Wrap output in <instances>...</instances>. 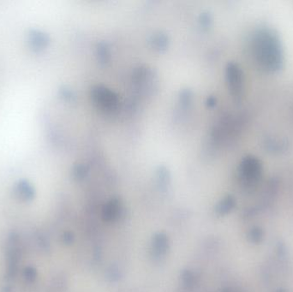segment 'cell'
I'll return each mask as SVG.
<instances>
[{
	"mask_svg": "<svg viewBox=\"0 0 293 292\" xmlns=\"http://www.w3.org/2000/svg\"><path fill=\"white\" fill-rule=\"evenodd\" d=\"M93 98L96 104L105 111H112L117 105V98L107 88L98 87L93 90Z\"/></svg>",
	"mask_w": 293,
	"mask_h": 292,
	"instance_id": "cell-1",
	"label": "cell"
},
{
	"mask_svg": "<svg viewBox=\"0 0 293 292\" xmlns=\"http://www.w3.org/2000/svg\"><path fill=\"white\" fill-rule=\"evenodd\" d=\"M122 213V205L118 199L110 201L103 209V218L107 222L115 221Z\"/></svg>",
	"mask_w": 293,
	"mask_h": 292,
	"instance_id": "cell-2",
	"label": "cell"
},
{
	"mask_svg": "<svg viewBox=\"0 0 293 292\" xmlns=\"http://www.w3.org/2000/svg\"><path fill=\"white\" fill-rule=\"evenodd\" d=\"M168 238L167 236L162 233H159L154 236L153 238V244H152V249H153V256L155 258H160L164 256L168 249Z\"/></svg>",
	"mask_w": 293,
	"mask_h": 292,
	"instance_id": "cell-3",
	"label": "cell"
},
{
	"mask_svg": "<svg viewBox=\"0 0 293 292\" xmlns=\"http://www.w3.org/2000/svg\"><path fill=\"white\" fill-rule=\"evenodd\" d=\"M234 206V201L230 197H228L226 199L224 200L223 202H220L218 207H217V213L219 215H225L226 213H229L232 208Z\"/></svg>",
	"mask_w": 293,
	"mask_h": 292,
	"instance_id": "cell-4",
	"label": "cell"
},
{
	"mask_svg": "<svg viewBox=\"0 0 293 292\" xmlns=\"http://www.w3.org/2000/svg\"><path fill=\"white\" fill-rule=\"evenodd\" d=\"M183 280H184V284H186L187 286H192L194 284V277L193 273H190L189 271H185L183 273Z\"/></svg>",
	"mask_w": 293,
	"mask_h": 292,
	"instance_id": "cell-5",
	"label": "cell"
},
{
	"mask_svg": "<svg viewBox=\"0 0 293 292\" xmlns=\"http://www.w3.org/2000/svg\"><path fill=\"white\" fill-rule=\"evenodd\" d=\"M251 238H252V240L254 242H259L261 240V238H263V234H262L260 230H253L252 232H251Z\"/></svg>",
	"mask_w": 293,
	"mask_h": 292,
	"instance_id": "cell-6",
	"label": "cell"
},
{
	"mask_svg": "<svg viewBox=\"0 0 293 292\" xmlns=\"http://www.w3.org/2000/svg\"><path fill=\"white\" fill-rule=\"evenodd\" d=\"M225 292H231V291H225Z\"/></svg>",
	"mask_w": 293,
	"mask_h": 292,
	"instance_id": "cell-7",
	"label": "cell"
}]
</instances>
